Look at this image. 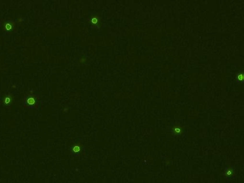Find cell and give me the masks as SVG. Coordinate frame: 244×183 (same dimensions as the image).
<instances>
[{
	"label": "cell",
	"instance_id": "6da1fadb",
	"mask_svg": "<svg viewBox=\"0 0 244 183\" xmlns=\"http://www.w3.org/2000/svg\"><path fill=\"white\" fill-rule=\"evenodd\" d=\"M72 151L75 153V154H78L80 151H81V147L79 144H75L72 147Z\"/></svg>",
	"mask_w": 244,
	"mask_h": 183
},
{
	"label": "cell",
	"instance_id": "7a4b0ae2",
	"mask_svg": "<svg viewBox=\"0 0 244 183\" xmlns=\"http://www.w3.org/2000/svg\"><path fill=\"white\" fill-rule=\"evenodd\" d=\"M234 174V170H233V168L232 167H228V168H227V170H226V172H225V173H224V175H225V176L227 177H231L232 175H233Z\"/></svg>",
	"mask_w": 244,
	"mask_h": 183
},
{
	"label": "cell",
	"instance_id": "3957f363",
	"mask_svg": "<svg viewBox=\"0 0 244 183\" xmlns=\"http://www.w3.org/2000/svg\"><path fill=\"white\" fill-rule=\"evenodd\" d=\"M27 102H28V104H33L35 103V99L34 98H32V97H29V98L27 99Z\"/></svg>",
	"mask_w": 244,
	"mask_h": 183
},
{
	"label": "cell",
	"instance_id": "277c9868",
	"mask_svg": "<svg viewBox=\"0 0 244 183\" xmlns=\"http://www.w3.org/2000/svg\"><path fill=\"white\" fill-rule=\"evenodd\" d=\"M173 132H174L175 134L178 135V134L182 133V130H180V129H179V128H175H175L173 129Z\"/></svg>",
	"mask_w": 244,
	"mask_h": 183
},
{
	"label": "cell",
	"instance_id": "5b68a950",
	"mask_svg": "<svg viewBox=\"0 0 244 183\" xmlns=\"http://www.w3.org/2000/svg\"><path fill=\"white\" fill-rule=\"evenodd\" d=\"M9 102H10V99H9V97L5 98V103H6V104H9Z\"/></svg>",
	"mask_w": 244,
	"mask_h": 183
}]
</instances>
